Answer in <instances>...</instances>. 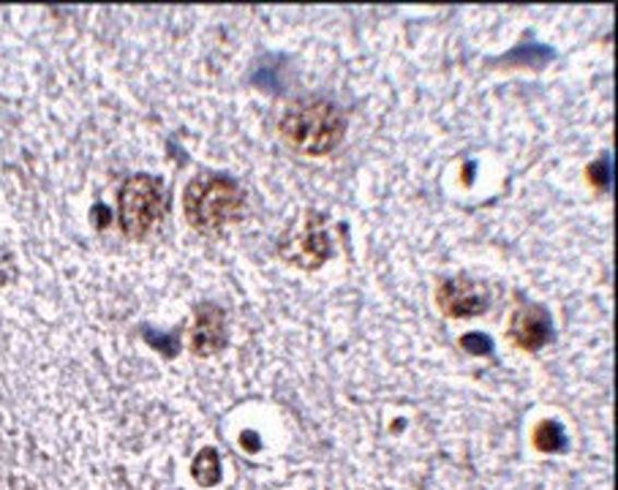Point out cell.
<instances>
[{
	"mask_svg": "<svg viewBox=\"0 0 618 490\" xmlns=\"http://www.w3.org/2000/svg\"><path fill=\"white\" fill-rule=\"evenodd\" d=\"M589 178H592V183L599 186V189H608L610 178H614V172H610V156H603L599 162H594L592 167H589Z\"/></svg>",
	"mask_w": 618,
	"mask_h": 490,
	"instance_id": "cell-10",
	"label": "cell"
},
{
	"mask_svg": "<svg viewBox=\"0 0 618 490\" xmlns=\"http://www.w3.org/2000/svg\"><path fill=\"white\" fill-rule=\"evenodd\" d=\"M461 346H463V351H468V355H474V357L494 355V340H490L485 333H468V335H463Z\"/></svg>",
	"mask_w": 618,
	"mask_h": 490,
	"instance_id": "cell-9",
	"label": "cell"
},
{
	"mask_svg": "<svg viewBox=\"0 0 618 490\" xmlns=\"http://www.w3.org/2000/svg\"><path fill=\"white\" fill-rule=\"evenodd\" d=\"M441 311L452 319H472L479 313L488 311V289H485L479 280L466 278V275H457V278L444 280L439 286V295H436Z\"/></svg>",
	"mask_w": 618,
	"mask_h": 490,
	"instance_id": "cell-4",
	"label": "cell"
},
{
	"mask_svg": "<svg viewBox=\"0 0 618 490\" xmlns=\"http://www.w3.org/2000/svg\"><path fill=\"white\" fill-rule=\"evenodd\" d=\"M191 477L200 482L202 488H215L221 482V461L215 447H205L200 455L194 458V466H191Z\"/></svg>",
	"mask_w": 618,
	"mask_h": 490,
	"instance_id": "cell-8",
	"label": "cell"
},
{
	"mask_svg": "<svg viewBox=\"0 0 618 490\" xmlns=\"http://www.w3.org/2000/svg\"><path fill=\"white\" fill-rule=\"evenodd\" d=\"M532 442L539 453H564L567 433L556 420H543L532 433Z\"/></svg>",
	"mask_w": 618,
	"mask_h": 490,
	"instance_id": "cell-7",
	"label": "cell"
},
{
	"mask_svg": "<svg viewBox=\"0 0 618 490\" xmlns=\"http://www.w3.org/2000/svg\"><path fill=\"white\" fill-rule=\"evenodd\" d=\"M224 338H226V330H224V313H221L218 306H200L194 319V327H191V351L200 357H210V355H218L224 349Z\"/></svg>",
	"mask_w": 618,
	"mask_h": 490,
	"instance_id": "cell-6",
	"label": "cell"
},
{
	"mask_svg": "<svg viewBox=\"0 0 618 490\" xmlns=\"http://www.w3.org/2000/svg\"><path fill=\"white\" fill-rule=\"evenodd\" d=\"M512 344L526 351H537L554 338V322H550L548 308L543 306H523L512 313L510 322Z\"/></svg>",
	"mask_w": 618,
	"mask_h": 490,
	"instance_id": "cell-5",
	"label": "cell"
},
{
	"mask_svg": "<svg viewBox=\"0 0 618 490\" xmlns=\"http://www.w3.org/2000/svg\"><path fill=\"white\" fill-rule=\"evenodd\" d=\"M242 191L224 175H202L183 194L186 222L200 232H218L242 216Z\"/></svg>",
	"mask_w": 618,
	"mask_h": 490,
	"instance_id": "cell-2",
	"label": "cell"
},
{
	"mask_svg": "<svg viewBox=\"0 0 618 490\" xmlns=\"http://www.w3.org/2000/svg\"><path fill=\"white\" fill-rule=\"evenodd\" d=\"M281 134L302 156H324L344 140L346 115L328 98H300L284 112Z\"/></svg>",
	"mask_w": 618,
	"mask_h": 490,
	"instance_id": "cell-1",
	"label": "cell"
},
{
	"mask_svg": "<svg viewBox=\"0 0 618 490\" xmlns=\"http://www.w3.org/2000/svg\"><path fill=\"white\" fill-rule=\"evenodd\" d=\"M120 227L129 238H145L164 216L162 180L153 175H134L123 183L118 194Z\"/></svg>",
	"mask_w": 618,
	"mask_h": 490,
	"instance_id": "cell-3",
	"label": "cell"
}]
</instances>
